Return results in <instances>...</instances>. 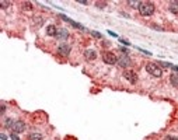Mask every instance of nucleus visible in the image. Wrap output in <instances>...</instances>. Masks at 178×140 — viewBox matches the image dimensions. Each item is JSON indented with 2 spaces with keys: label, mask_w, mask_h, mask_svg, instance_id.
I'll list each match as a JSON object with an SVG mask.
<instances>
[{
  "label": "nucleus",
  "mask_w": 178,
  "mask_h": 140,
  "mask_svg": "<svg viewBox=\"0 0 178 140\" xmlns=\"http://www.w3.org/2000/svg\"><path fill=\"white\" fill-rule=\"evenodd\" d=\"M154 8L156 7H154L153 3H150V1H142L138 10H139V13H140V16L149 17L154 13Z\"/></svg>",
  "instance_id": "f257e3e1"
},
{
  "label": "nucleus",
  "mask_w": 178,
  "mask_h": 140,
  "mask_svg": "<svg viewBox=\"0 0 178 140\" xmlns=\"http://www.w3.org/2000/svg\"><path fill=\"white\" fill-rule=\"evenodd\" d=\"M146 71L149 73V74H152L153 77H161L163 76V70L161 67L157 64V63H147L146 64Z\"/></svg>",
  "instance_id": "f03ea898"
},
{
  "label": "nucleus",
  "mask_w": 178,
  "mask_h": 140,
  "mask_svg": "<svg viewBox=\"0 0 178 140\" xmlns=\"http://www.w3.org/2000/svg\"><path fill=\"white\" fill-rule=\"evenodd\" d=\"M101 58H103L104 63H107V64H115V63L118 62V58L115 56V53H112V52H108V51L103 52Z\"/></svg>",
  "instance_id": "7ed1b4c3"
},
{
  "label": "nucleus",
  "mask_w": 178,
  "mask_h": 140,
  "mask_svg": "<svg viewBox=\"0 0 178 140\" xmlns=\"http://www.w3.org/2000/svg\"><path fill=\"white\" fill-rule=\"evenodd\" d=\"M70 51H72V48H70L69 44H60V45L57 46V55L65 56V58H67V56L70 55Z\"/></svg>",
  "instance_id": "20e7f679"
},
{
  "label": "nucleus",
  "mask_w": 178,
  "mask_h": 140,
  "mask_svg": "<svg viewBox=\"0 0 178 140\" xmlns=\"http://www.w3.org/2000/svg\"><path fill=\"white\" fill-rule=\"evenodd\" d=\"M123 77L126 78L130 84H136V83H138V74H136L133 70H126V71H123Z\"/></svg>",
  "instance_id": "39448f33"
},
{
  "label": "nucleus",
  "mask_w": 178,
  "mask_h": 140,
  "mask_svg": "<svg viewBox=\"0 0 178 140\" xmlns=\"http://www.w3.org/2000/svg\"><path fill=\"white\" fill-rule=\"evenodd\" d=\"M116 64L119 66V67H128V66H130L132 64V60H130V58L128 56V55H122L121 58L118 59V62H116Z\"/></svg>",
  "instance_id": "423d86ee"
},
{
  "label": "nucleus",
  "mask_w": 178,
  "mask_h": 140,
  "mask_svg": "<svg viewBox=\"0 0 178 140\" xmlns=\"http://www.w3.org/2000/svg\"><path fill=\"white\" fill-rule=\"evenodd\" d=\"M60 18H62V20H63V21H66V23H69L70 24V25H72V27H74V28H79V30H81V31H86V28H84V27H83V25H81V24H79V23H76V21H73L72 18H69V17L67 16H65V14H60Z\"/></svg>",
  "instance_id": "0eeeda50"
},
{
  "label": "nucleus",
  "mask_w": 178,
  "mask_h": 140,
  "mask_svg": "<svg viewBox=\"0 0 178 140\" xmlns=\"http://www.w3.org/2000/svg\"><path fill=\"white\" fill-rule=\"evenodd\" d=\"M11 130L14 133H23L25 130V123L23 121H14V125H13Z\"/></svg>",
  "instance_id": "6e6552de"
},
{
  "label": "nucleus",
  "mask_w": 178,
  "mask_h": 140,
  "mask_svg": "<svg viewBox=\"0 0 178 140\" xmlns=\"http://www.w3.org/2000/svg\"><path fill=\"white\" fill-rule=\"evenodd\" d=\"M67 38H69V31L66 28H59L57 34H56V39H59V41H66Z\"/></svg>",
  "instance_id": "1a4fd4ad"
},
{
  "label": "nucleus",
  "mask_w": 178,
  "mask_h": 140,
  "mask_svg": "<svg viewBox=\"0 0 178 140\" xmlns=\"http://www.w3.org/2000/svg\"><path fill=\"white\" fill-rule=\"evenodd\" d=\"M84 58H86L87 60H94V59L97 58V53H96V51H93V49H87V51L84 52Z\"/></svg>",
  "instance_id": "9d476101"
},
{
  "label": "nucleus",
  "mask_w": 178,
  "mask_h": 140,
  "mask_svg": "<svg viewBox=\"0 0 178 140\" xmlns=\"http://www.w3.org/2000/svg\"><path fill=\"white\" fill-rule=\"evenodd\" d=\"M168 10H170L172 14L178 16V1H170V4H168Z\"/></svg>",
  "instance_id": "9b49d317"
},
{
  "label": "nucleus",
  "mask_w": 178,
  "mask_h": 140,
  "mask_svg": "<svg viewBox=\"0 0 178 140\" xmlns=\"http://www.w3.org/2000/svg\"><path fill=\"white\" fill-rule=\"evenodd\" d=\"M46 34H48L49 37H56L57 28L55 25H48V27H46Z\"/></svg>",
  "instance_id": "f8f14e48"
},
{
  "label": "nucleus",
  "mask_w": 178,
  "mask_h": 140,
  "mask_svg": "<svg viewBox=\"0 0 178 140\" xmlns=\"http://www.w3.org/2000/svg\"><path fill=\"white\" fill-rule=\"evenodd\" d=\"M170 83L171 86L174 87H178V73H172L170 76Z\"/></svg>",
  "instance_id": "ddd939ff"
},
{
  "label": "nucleus",
  "mask_w": 178,
  "mask_h": 140,
  "mask_svg": "<svg viewBox=\"0 0 178 140\" xmlns=\"http://www.w3.org/2000/svg\"><path fill=\"white\" fill-rule=\"evenodd\" d=\"M28 140H42V134H39V133H31L28 136Z\"/></svg>",
  "instance_id": "4468645a"
},
{
  "label": "nucleus",
  "mask_w": 178,
  "mask_h": 140,
  "mask_svg": "<svg viewBox=\"0 0 178 140\" xmlns=\"http://www.w3.org/2000/svg\"><path fill=\"white\" fill-rule=\"evenodd\" d=\"M13 125H14V121H13L11 118H7V119L4 121V126H6L7 129H11V128H13Z\"/></svg>",
  "instance_id": "2eb2a0df"
},
{
  "label": "nucleus",
  "mask_w": 178,
  "mask_h": 140,
  "mask_svg": "<svg viewBox=\"0 0 178 140\" xmlns=\"http://www.w3.org/2000/svg\"><path fill=\"white\" fill-rule=\"evenodd\" d=\"M140 3H142V1H133V0H130V1H128V4H129V6H132L133 8H139V6H140Z\"/></svg>",
  "instance_id": "dca6fc26"
},
{
  "label": "nucleus",
  "mask_w": 178,
  "mask_h": 140,
  "mask_svg": "<svg viewBox=\"0 0 178 140\" xmlns=\"http://www.w3.org/2000/svg\"><path fill=\"white\" fill-rule=\"evenodd\" d=\"M90 34H91V35H93L94 38H98V39L103 38V35H101L100 32H97V31H90Z\"/></svg>",
  "instance_id": "f3484780"
},
{
  "label": "nucleus",
  "mask_w": 178,
  "mask_h": 140,
  "mask_svg": "<svg viewBox=\"0 0 178 140\" xmlns=\"http://www.w3.org/2000/svg\"><path fill=\"white\" fill-rule=\"evenodd\" d=\"M23 6H24L25 10H30V8H33V4H31V3H28V1H24V3H23Z\"/></svg>",
  "instance_id": "a211bd4d"
},
{
  "label": "nucleus",
  "mask_w": 178,
  "mask_h": 140,
  "mask_svg": "<svg viewBox=\"0 0 178 140\" xmlns=\"http://www.w3.org/2000/svg\"><path fill=\"white\" fill-rule=\"evenodd\" d=\"M10 4H11V3H8V1H0V6H1V8H7Z\"/></svg>",
  "instance_id": "6ab92c4d"
},
{
  "label": "nucleus",
  "mask_w": 178,
  "mask_h": 140,
  "mask_svg": "<svg viewBox=\"0 0 178 140\" xmlns=\"http://www.w3.org/2000/svg\"><path fill=\"white\" fill-rule=\"evenodd\" d=\"M96 6H97V7H100V8H103L104 6H107V3H105V1H97V3H96Z\"/></svg>",
  "instance_id": "aec40b11"
},
{
  "label": "nucleus",
  "mask_w": 178,
  "mask_h": 140,
  "mask_svg": "<svg viewBox=\"0 0 178 140\" xmlns=\"http://www.w3.org/2000/svg\"><path fill=\"white\" fill-rule=\"evenodd\" d=\"M119 41H121V44H123V45H126V46H129V45H130V42H129V41H126V39H123V38H121Z\"/></svg>",
  "instance_id": "412c9836"
},
{
  "label": "nucleus",
  "mask_w": 178,
  "mask_h": 140,
  "mask_svg": "<svg viewBox=\"0 0 178 140\" xmlns=\"http://www.w3.org/2000/svg\"><path fill=\"white\" fill-rule=\"evenodd\" d=\"M152 28H154V30H156V31H164V28H161V27H159V25H152Z\"/></svg>",
  "instance_id": "4be33fe9"
},
{
  "label": "nucleus",
  "mask_w": 178,
  "mask_h": 140,
  "mask_svg": "<svg viewBox=\"0 0 178 140\" xmlns=\"http://www.w3.org/2000/svg\"><path fill=\"white\" fill-rule=\"evenodd\" d=\"M164 140H178V137H175V136H166Z\"/></svg>",
  "instance_id": "5701e85b"
},
{
  "label": "nucleus",
  "mask_w": 178,
  "mask_h": 140,
  "mask_svg": "<svg viewBox=\"0 0 178 140\" xmlns=\"http://www.w3.org/2000/svg\"><path fill=\"white\" fill-rule=\"evenodd\" d=\"M119 51H121L123 55H128V49H126V48H119Z\"/></svg>",
  "instance_id": "b1692460"
},
{
  "label": "nucleus",
  "mask_w": 178,
  "mask_h": 140,
  "mask_svg": "<svg viewBox=\"0 0 178 140\" xmlns=\"http://www.w3.org/2000/svg\"><path fill=\"white\" fill-rule=\"evenodd\" d=\"M4 111H6V107H4V104H1V111H0V114L3 115V114H4Z\"/></svg>",
  "instance_id": "393cba45"
},
{
  "label": "nucleus",
  "mask_w": 178,
  "mask_h": 140,
  "mask_svg": "<svg viewBox=\"0 0 178 140\" xmlns=\"http://www.w3.org/2000/svg\"><path fill=\"white\" fill-rule=\"evenodd\" d=\"M108 34H109V35H111V37H118V35H116V34H115V32L109 31V30H108Z\"/></svg>",
  "instance_id": "a878e982"
},
{
  "label": "nucleus",
  "mask_w": 178,
  "mask_h": 140,
  "mask_svg": "<svg viewBox=\"0 0 178 140\" xmlns=\"http://www.w3.org/2000/svg\"><path fill=\"white\" fill-rule=\"evenodd\" d=\"M79 3H81V4H89V1H86V0H79Z\"/></svg>",
  "instance_id": "bb28decb"
}]
</instances>
